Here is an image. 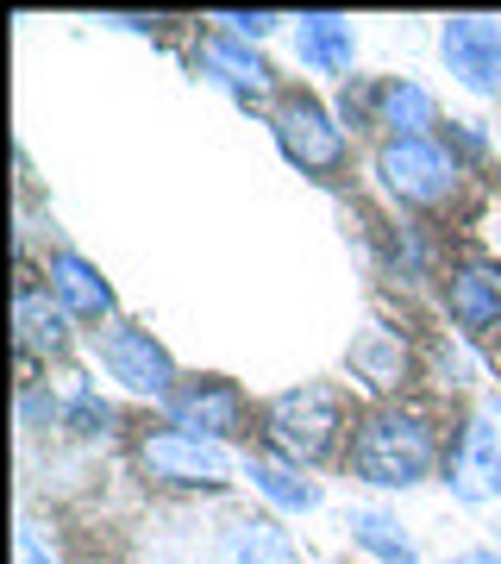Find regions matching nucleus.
I'll return each instance as SVG.
<instances>
[{
  "label": "nucleus",
  "instance_id": "1",
  "mask_svg": "<svg viewBox=\"0 0 501 564\" xmlns=\"http://www.w3.org/2000/svg\"><path fill=\"white\" fill-rule=\"evenodd\" d=\"M433 464H439V433L426 414L401 402H382L363 414L358 440H351V470H358V484H377V489H414L433 477Z\"/></svg>",
  "mask_w": 501,
  "mask_h": 564
},
{
  "label": "nucleus",
  "instance_id": "2",
  "mask_svg": "<svg viewBox=\"0 0 501 564\" xmlns=\"http://www.w3.org/2000/svg\"><path fill=\"white\" fill-rule=\"evenodd\" d=\"M263 440L270 452L288 464H320L339 452L345 440V395L333 383H301V389H282L263 402Z\"/></svg>",
  "mask_w": 501,
  "mask_h": 564
},
{
  "label": "nucleus",
  "instance_id": "3",
  "mask_svg": "<svg viewBox=\"0 0 501 564\" xmlns=\"http://www.w3.org/2000/svg\"><path fill=\"white\" fill-rule=\"evenodd\" d=\"M377 176L401 207H439L458 195V158L439 139H382Z\"/></svg>",
  "mask_w": 501,
  "mask_h": 564
},
{
  "label": "nucleus",
  "instance_id": "4",
  "mask_svg": "<svg viewBox=\"0 0 501 564\" xmlns=\"http://www.w3.org/2000/svg\"><path fill=\"white\" fill-rule=\"evenodd\" d=\"M270 126H276L282 158L295 163L301 176H339L345 170V126L314 95H282Z\"/></svg>",
  "mask_w": 501,
  "mask_h": 564
},
{
  "label": "nucleus",
  "instance_id": "5",
  "mask_svg": "<svg viewBox=\"0 0 501 564\" xmlns=\"http://www.w3.org/2000/svg\"><path fill=\"white\" fill-rule=\"evenodd\" d=\"M95 351H100V370L113 377L120 389H132V395H144V402H170L176 395V358L163 351L144 326H132V321H113V326H100V339H95Z\"/></svg>",
  "mask_w": 501,
  "mask_h": 564
},
{
  "label": "nucleus",
  "instance_id": "6",
  "mask_svg": "<svg viewBox=\"0 0 501 564\" xmlns=\"http://www.w3.org/2000/svg\"><path fill=\"white\" fill-rule=\"evenodd\" d=\"M144 470L170 489H226L232 484V458H226L214 440H195L182 426H157L151 440L139 445Z\"/></svg>",
  "mask_w": 501,
  "mask_h": 564
},
{
  "label": "nucleus",
  "instance_id": "7",
  "mask_svg": "<svg viewBox=\"0 0 501 564\" xmlns=\"http://www.w3.org/2000/svg\"><path fill=\"white\" fill-rule=\"evenodd\" d=\"M163 414H170V426H182V433L220 445L244 426V395H239L232 377H188V383L163 402Z\"/></svg>",
  "mask_w": 501,
  "mask_h": 564
},
{
  "label": "nucleus",
  "instance_id": "8",
  "mask_svg": "<svg viewBox=\"0 0 501 564\" xmlns=\"http://www.w3.org/2000/svg\"><path fill=\"white\" fill-rule=\"evenodd\" d=\"M439 57H445V69H451L464 88H477V95H501V20H482V13H458V20H445Z\"/></svg>",
  "mask_w": 501,
  "mask_h": 564
},
{
  "label": "nucleus",
  "instance_id": "9",
  "mask_svg": "<svg viewBox=\"0 0 501 564\" xmlns=\"http://www.w3.org/2000/svg\"><path fill=\"white\" fill-rule=\"evenodd\" d=\"M445 484H451L458 502H489V496H501V426H495V414L464 421V433L451 440V452H445Z\"/></svg>",
  "mask_w": 501,
  "mask_h": 564
},
{
  "label": "nucleus",
  "instance_id": "10",
  "mask_svg": "<svg viewBox=\"0 0 501 564\" xmlns=\"http://www.w3.org/2000/svg\"><path fill=\"white\" fill-rule=\"evenodd\" d=\"M195 63H200V76L214 82V88H226V95H232V101H244V107H263V101H270V88H276L270 63H263L244 39H232V32L200 39Z\"/></svg>",
  "mask_w": 501,
  "mask_h": 564
},
{
  "label": "nucleus",
  "instance_id": "11",
  "mask_svg": "<svg viewBox=\"0 0 501 564\" xmlns=\"http://www.w3.org/2000/svg\"><path fill=\"white\" fill-rule=\"evenodd\" d=\"M13 345H20V358H57L63 345H69V314L63 302L51 295V282H32L25 276L13 289Z\"/></svg>",
  "mask_w": 501,
  "mask_h": 564
},
{
  "label": "nucleus",
  "instance_id": "12",
  "mask_svg": "<svg viewBox=\"0 0 501 564\" xmlns=\"http://www.w3.org/2000/svg\"><path fill=\"white\" fill-rule=\"evenodd\" d=\"M445 314L464 333H489L501 326V263L489 258H464L445 270Z\"/></svg>",
  "mask_w": 501,
  "mask_h": 564
},
{
  "label": "nucleus",
  "instance_id": "13",
  "mask_svg": "<svg viewBox=\"0 0 501 564\" xmlns=\"http://www.w3.org/2000/svg\"><path fill=\"white\" fill-rule=\"evenodd\" d=\"M44 276H51V295L63 302L69 321H113V289L81 251H51Z\"/></svg>",
  "mask_w": 501,
  "mask_h": 564
},
{
  "label": "nucleus",
  "instance_id": "14",
  "mask_svg": "<svg viewBox=\"0 0 501 564\" xmlns=\"http://www.w3.org/2000/svg\"><path fill=\"white\" fill-rule=\"evenodd\" d=\"M295 57L307 63L314 76H345V69L358 63V32H351V20H339V13H301Z\"/></svg>",
  "mask_w": 501,
  "mask_h": 564
},
{
  "label": "nucleus",
  "instance_id": "15",
  "mask_svg": "<svg viewBox=\"0 0 501 564\" xmlns=\"http://www.w3.org/2000/svg\"><path fill=\"white\" fill-rule=\"evenodd\" d=\"M351 377L363 389H377V395L401 389L407 383V339H401L395 326H363L358 339H351Z\"/></svg>",
  "mask_w": 501,
  "mask_h": 564
},
{
  "label": "nucleus",
  "instance_id": "16",
  "mask_svg": "<svg viewBox=\"0 0 501 564\" xmlns=\"http://www.w3.org/2000/svg\"><path fill=\"white\" fill-rule=\"evenodd\" d=\"M377 126H389V139H426L439 126V107L426 95L421 82H377Z\"/></svg>",
  "mask_w": 501,
  "mask_h": 564
},
{
  "label": "nucleus",
  "instance_id": "17",
  "mask_svg": "<svg viewBox=\"0 0 501 564\" xmlns=\"http://www.w3.org/2000/svg\"><path fill=\"white\" fill-rule=\"evenodd\" d=\"M220 558L226 564H295V540H288V527H276L270 514H244V521L226 527Z\"/></svg>",
  "mask_w": 501,
  "mask_h": 564
},
{
  "label": "nucleus",
  "instance_id": "18",
  "mask_svg": "<svg viewBox=\"0 0 501 564\" xmlns=\"http://www.w3.org/2000/svg\"><path fill=\"white\" fill-rule=\"evenodd\" d=\"M244 477L270 496L276 508H288V514H307V508H320V484L314 477H301V464L276 458V452H258V458H244Z\"/></svg>",
  "mask_w": 501,
  "mask_h": 564
},
{
  "label": "nucleus",
  "instance_id": "19",
  "mask_svg": "<svg viewBox=\"0 0 501 564\" xmlns=\"http://www.w3.org/2000/svg\"><path fill=\"white\" fill-rule=\"evenodd\" d=\"M351 540H358L370 558H382V564H421L414 533H407L395 514H382V508H358V514H351Z\"/></svg>",
  "mask_w": 501,
  "mask_h": 564
},
{
  "label": "nucleus",
  "instance_id": "20",
  "mask_svg": "<svg viewBox=\"0 0 501 564\" xmlns=\"http://www.w3.org/2000/svg\"><path fill=\"white\" fill-rule=\"evenodd\" d=\"M63 421L76 426L81 440H107V433L120 426V414H113V408L100 402L95 389H76V395H69V414H63Z\"/></svg>",
  "mask_w": 501,
  "mask_h": 564
},
{
  "label": "nucleus",
  "instance_id": "21",
  "mask_svg": "<svg viewBox=\"0 0 501 564\" xmlns=\"http://www.w3.org/2000/svg\"><path fill=\"white\" fill-rule=\"evenodd\" d=\"M63 414H69V402H57V395H44V389L25 383V395H20V421L25 426H51V421H63Z\"/></svg>",
  "mask_w": 501,
  "mask_h": 564
},
{
  "label": "nucleus",
  "instance_id": "22",
  "mask_svg": "<svg viewBox=\"0 0 501 564\" xmlns=\"http://www.w3.org/2000/svg\"><path fill=\"white\" fill-rule=\"evenodd\" d=\"M339 126H377V88H345L339 95Z\"/></svg>",
  "mask_w": 501,
  "mask_h": 564
},
{
  "label": "nucleus",
  "instance_id": "23",
  "mask_svg": "<svg viewBox=\"0 0 501 564\" xmlns=\"http://www.w3.org/2000/svg\"><path fill=\"white\" fill-rule=\"evenodd\" d=\"M226 32H232V39H244V44H258V39H270V32H276V13H226Z\"/></svg>",
  "mask_w": 501,
  "mask_h": 564
},
{
  "label": "nucleus",
  "instance_id": "24",
  "mask_svg": "<svg viewBox=\"0 0 501 564\" xmlns=\"http://www.w3.org/2000/svg\"><path fill=\"white\" fill-rule=\"evenodd\" d=\"M451 144H458L464 158H482V151H489V139H482L470 120H451ZM451 144H445V151H451Z\"/></svg>",
  "mask_w": 501,
  "mask_h": 564
},
{
  "label": "nucleus",
  "instance_id": "25",
  "mask_svg": "<svg viewBox=\"0 0 501 564\" xmlns=\"http://www.w3.org/2000/svg\"><path fill=\"white\" fill-rule=\"evenodd\" d=\"M445 564H501V552H489V545H470V552H451Z\"/></svg>",
  "mask_w": 501,
  "mask_h": 564
},
{
  "label": "nucleus",
  "instance_id": "26",
  "mask_svg": "<svg viewBox=\"0 0 501 564\" xmlns=\"http://www.w3.org/2000/svg\"><path fill=\"white\" fill-rule=\"evenodd\" d=\"M20 552H25V564H51V552L39 545V533H20Z\"/></svg>",
  "mask_w": 501,
  "mask_h": 564
},
{
  "label": "nucleus",
  "instance_id": "27",
  "mask_svg": "<svg viewBox=\"0 0 501 564\" xmlns=\"http://www.w3.org/2000/svg\"><path fill=\"white\" fill-rule=\"evenodd\" d=\"M489 414H495V421H501V395H495V408H489Z\"/></svg>",
  "mask_w": 501,
  "mask_h": 564
}]
</instances>
